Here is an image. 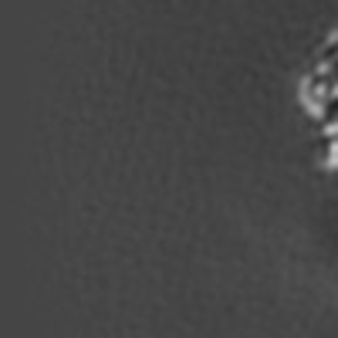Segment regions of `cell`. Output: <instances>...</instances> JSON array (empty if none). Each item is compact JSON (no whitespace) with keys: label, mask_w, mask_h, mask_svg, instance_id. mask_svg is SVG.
Masks as SVG:
<instances>
[{"label":"cell","mask_w":338,"mask_h":338,"mask_svg":"<svg viewBox=\"0 0 338 338\" xmlns=\"http://www.w3.org/2000/svg\"><path fill=\"white\" fill-rule=\"evenodd\" d=\"M325 169H338V142L331 139V156L325 159Z\"/></svg>","instance_id":"1"},{"label":"cell","mask_w":338,"mask_h":338,"mask_svg":"<svg viewBox=\"0 0 338 338\" xmlns=\"http://www.w3.org/2000/svg\"><path fill=\"white\" fill-rule=\"evenodd\" d=\"M325 135H328V139H338V122H331V125H325Z\"/></svg>","instance_id":"2"}]
</instances>
